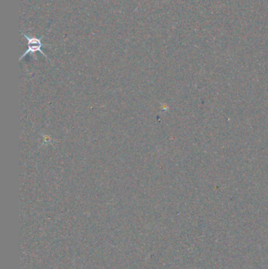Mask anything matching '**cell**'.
<instances>
[{"label":"cell","mask_w":268,"mask_h":269,"mask_svg":"<svg viewBox=\"0 0 268 269\" xmlns=\"http://www.w3.org/2000/svg\"><path fill=\"white\" fill-rule=\"evenodd\" d=\"M22 36L28 40V46H29V48L27 50L26 52L25 53L23 54L22 56L20 58V60L23 59V58L25 57L27 55L29 54H32V55H34L36 52H40L42 55H44L47 59H48V56L44 53L43 51H42L41 48L44 47L43 44H42V40L44 39V36H42L40 38H36L34 36H29L25 33L21 32Z\"/></svg>","instance_id":"1"}]
</instances>
